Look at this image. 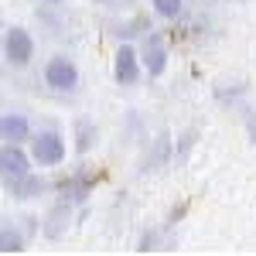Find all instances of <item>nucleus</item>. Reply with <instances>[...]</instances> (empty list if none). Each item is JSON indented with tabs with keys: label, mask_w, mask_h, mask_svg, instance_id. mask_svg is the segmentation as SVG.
Segmentation results:
<instances>
[{
	"label": "nucleus",
	"mask_w": 256,
	"mask_h": 256,
	"mask_svg": "<svg viewBox=\"0 0 256 256\" xmlns=\"http://www.w3.org/2000/svg\"><path fill=\"white\" fill-rule=\"evenodd\" d=\"M48 188H52V184H48V181H44L41 174H34V171H31V174L24 178V181L4 184V192H7V195L14 198V202H34V198L48 195Z\"/></svg>",
	"instance_id": "obj_12"
},
{
	"label": "nucleus",
	"mask_w": 256,
	"mask_h": 256,
	"mask_svg": "<svg viewBox=\"0 0 256 256\" xmlns=\"http://www.w3.org/2000/svg\"><path fill=\"white\" fill-rule=\"evenodd\" d=\"M147 72H144V62H140V48L130 41H120V48L113 52V79L120 86H137Z\"/></svg>",
	"instance_id": "obj_5"
},
{
	"label": "nucleus",
	"mask_w": 256,
	"mask_h": 256,
	"mask_svg": "<svg viewBox=\"0 0 256 256\" xmlns=\"http://www.w3.org/2000/svg\"><path fill=\"white\" fill-rule=\"evenodd\" d=\"M72 216H76V205H72L68 198H55L52 208L44 212V218H41V236L52 239V242L65 239L68 229H72Z\"/></svg>",
	"instance_id": "obj_7"
},
{
	"label": "nucleus",
	"mask_w": 256,
	"mask_h": 256,
	"mask_svg": "<svg viewBox=\"0 0 256 256\" xmlns=\"http://www.w3.org/2000/svg\"><path fill=\"white\" fill-rule=\"evenodd\" d=\"M92 4H110V0H92Z\"/></svg>",
	"instance_id": "obj_19"
},
{
	"label": "nucleus",
	"mask_w": 256,
	"mask_h": 256,
	"mask_svg": "<svg viewBox=\"0 0 256 256\" xmlns=\"http://www.w3.org/2000/svg\"><path fill=\"white\" fill-rule=\"evenodd\" d=\"M96 192V174L89 171V168H79V171H72V174L65 178L58 184V198H68L76 208L89 202V195Z\"/></svg>",
	"instance_id": "obj_8"
},
{
	"label": "nucleus",
	"mask_w": 256,
	"mask_h": 256,
	"mask_svg": "<svg viewBox=\"0 0 256 256\" xmlns=\"http://www.w3.org/2000/svg\"><path fill=\"white\" fill-rule=\"evenodd\" d=\"M0 52H4V65L7 68H28L34 62V55H38V41L20 24H4Z\"/></svg>",
	"instance_id": "obj_2"
},
{
	"label": "nucleus",
	"mask_w": 256,
	"mask_h": 256,
	"mask_svg": "<svg viewBox=\"0 0 256 256\" xmlns=\"http://www.w3.org/2000/svg\"><path fill=\"white\" fill-rule=\"evenodd\" d=\"M31 137H34V130H31V120L24 116V113L7 110V113L0 116V140H4V144L24 147V144H31Z\"/></svg>",
	"instance_id": "obj_9"
},
{
	"label": "nucleus",
	"mask_w": 256,
	"mask_h": 256,
	"mask_svg": "<svg viewBox=\"0 0 256 256\" xmlns=\"http://www.w3.org/2000/svg\"><path fill=\"white\" fill-rule=\"evenodd\" d=\"M44 4H52V7H58V4H65V0H44Z\"/></svg>",
	"instance_id": "obj_18"
},
{
	"label": "nucleus",
	"mask_w": 256,
	"mask_h": 256,
	"mask_svg": "<svg viewBox=\"0 0 256 256\" xmlns=\"http://www.w3.org/2000/svg\"><path fill=\"white\" fill-rule=\"evenodd\" d=\"M18 222H20V229H24L28 239L41 236V216H18Z\"/></svg>",
	"instance_id": "obj_17"
},
{
	"label": "nucleus",
	"mask_w": 256,
	"mask_h": 256,
	"mask_svg": "<svg viewBox=\"0 0 256 256\" xmlns=\"http://www.w3.org/2000/svg\"><path fill=\"white\" fill-rule=\"evenodd\" d=\"M31 171H34L31 150H24V147H18V144H4V147H0V178H4V184L24 181Z\"/></svg>",
	"instance_id": "obj_6"
},
{
	"label": "nucleus",
	"mask_w": 256,
	"mask_h": 256,
	"mask_svg": "<svg viewBox=\"0 0 256 256\" xmlns=\"http://www.w3.org/2000/svg\"><path fill=\"white\" fill-rule=\"evenodd\" d=\"M164 232H168V226H150V229H144L140 239H137V250H140V253L160 250V246H164Z\"/></svg>",
	"instance_id": "obj_14"
},
{
	"label": "nucleus",
	"mask_w": 256,
	"mask_h": 256,
	"mask_svg": "<svg viewBox=\"0 0 256 256\" xmlns=\"http://www.w3.org/2000/svg\"><path fill=\"white\" fill-rule=\"evenodd\" d=\"M164 164H174V140L168 130H158L150 137V147H147V158H144V171H160Z\"/></svg>",
	"instance_id": "obj_10"
},
{
	"label": "nucleus",
	"mask_w": 256,
	"mask_h": 256,
	"mask_svg": "<svg viewBox=\"0 0 256 256\" xmlns=\"http://www.w3.org/2000/svg\"><path fill=\"white\" fill-rule=\"evenodd\" d=\"M41 82L55 92V96H76L79 92V82H82V72L72 55L65 52H55L48 55L44 65H41Z\"/></svg>",
	"instance_id": "obj_1"
},
{
	"label": "nucleus",
	"mask_w": 256,
	"mask_h": 256,
	"mask_svg": "<svg viewBox=\"0 0 256 256\" xmlns=\"http://www.w3.org/2000/svg\"><path fill=\"white\" fill-rule=\"evenodd\" d=\"M140 62H144V72L150 76V79H160L164 72H168V62H171V52H168V41L160 31H147L144 38H140Z\"/></svg>",
	"instance_id": "obj_4"
},
{
	"label": "nucleus",
	"mask_w": 256,
	"mask_h": 256,
	"mask_svg": "<svg viewBox=\"0 0 256 256\" xmlns=\"http://www.w3.org/2000/svg\"><path fill=\"white\" fill-rule=\"evenodd\" d=\"M99 144V126L92 116H76L72 120V147H76V154L86 158V154H92Z\"/></svg>",
	"instance_id": "obj_11"
},
{
	"label": "nucleus",
	"mask_w": 256,
	"mask_h": 256,
	"mask_svg": "<svg viewBox=\"0 0 256 256\" xmlns=\"http://www.w3.org/2000/svg\"><path fill=\"white\" fill-rule=\"evenodd\" d=\"M28 242L31 239L24 236L18 218L4 216V222H0V253H20V250H28Z\"/></svg>",
	"instance_id": "obj_13"
},
{
	"label": "nucleus",
	"mask_w": 256,
	"mask_h": 256,
	"mask_svg": "<svg viewBox=\"0 0 256 256\" xmlns=\"http://www.w3.org/2000/svg\"><path fill=\"white\" fill-rule=\"evenodd\" d=\"M195 147V130H184L181 134V140L174 144V164H184V158H188V150Z\"/></svg>",
	"instance_id": "obj_16"
},
{
	"label": "nucleus",
	"mask_w": 256,
	"mask_h": 256,
	"mask_svg": "<svg viewBox=\"0 0 256 256\" xmlns=\"http://www.w3.org/2000/svg\"><path fill=\"white\" fill-rule=\"evenodd\" d=\"M28 150H31V158H34V168L48 171V168H58L62 160H65L68 144H65L58 126H44V130H38V134L31 137Z\"/></svg>",
	"instance_id": "obj_3"
},
{
	"label": "nucleus",
	"mask_w": 256,
	"mask_h": 256,
	"mask_svg": "<svg viewBox=\"0 0 256 256\" xmlns=\"http://www.w3.org/2000/svg\"><path fill=\"white\" fill-rule=\"evenodd\" d=\"M150 10L160 20H178L181 10H184V0H150Z\"/></svg>",
	"instance_id": "obj_15"
}]
</instances>
